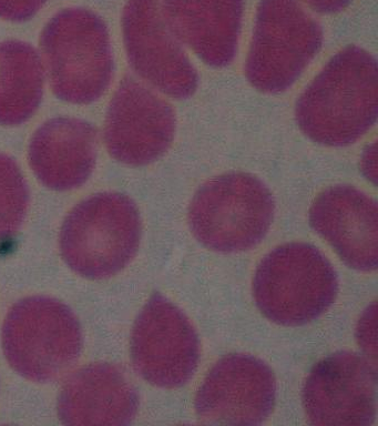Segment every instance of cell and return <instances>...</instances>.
Here are the masks:
<instances>
[{
	"label": "cell",
	"instance_id": "7",
	"mask_svg": "<svg viewBox=\"0 0 378 426\" xmlns=\"http://www.w3.org/2000/svg\"><path fill=\"white\" fill-rule=\"evenodd\" d=\"M323 31L301 0H261L245 75L258 91L290 89L320 51Z\"/></svg>",
	"mask_w": 378,
	"mask_h": 426
},
{
	"label": "cell",
	"instance_id": "22",
	"mask_svg": "<svg viewBox=\"0 0 378 426\" xmlns=\"http://www.w3.org/2000/svg\"><path fill=\"white\" fill-rule=\"evenodd\" d=\"M351 0H305L313 10L321 13H335L347 7Z\"/></svg>",
	"mask_w": 378,
	"mask_h": 426
},
{
	"label": "cell",
	"instance_id": "2",
	"mask_svg": "<svg viewBox=\"0 0 378 426\" xmlns=\"http://www.w3.org/2000/svg\"><path fill=\"white\" fill-rule=\"evenodd\" d=\"M141 233L140 213L132 199L103 192L83 200L66 216L59 245L72 271L100 280L117 274L134 259Z\"/></svg>",
	"mask_w": 378,
	"mask_h": 426
},
{
	"label": "cell",
	"instance_id": "1",
	"mask_svg": "<svg viewBox=\"0 0 378 426\" xmlns=\"http://www.w3.org/2000/svg\"><path fill=\"white\" fill-rule=\"evenodd\" d=\"M378 113L376 59L350 46L333 57L298 98V127L327 147L355 143L375 125Z\"/></svg>",
	"mask_w": 378,
	"mask_h": 426
},
{
	"label": "cell",
	"instance_id": "20",
	"mask_svg": "<svg viewBox=\"0 0 378 426\" xmlns=\"http://www.w3.org/2000/svg\"><path fill=\"white\" fill-rule=\"evenodd\" d=\"M47 0H0V18L22 22L31 19Z\"/></svg>",
	"mask_w": 378,
	"mask_h": 426
},
{
	"label": "cell",
	"instance_id": "13",
	"mask_svg": "<svg viewBox=\"0 0 378 426\" xmlns=\"http://www.w3.org/2000/svg\"><path fill=\"white\" fill-rule=\"evenodd\" d=\"M310 224L347 266L361 272L377 269L378 207L365 192L351 186L328 188L313 202Z\"/></svg>",
	"mask_w": 378,
	"mask_h": 426
},
{
	"label": "cell",
	"instance_id": "11",
	"mask_svg": "<svg viewBox=\"0 0 378 426\" xmlns=\"http://www.w3.org/2000/svg\"><path fill=\"white\" fill-rule=\"evenodd\" d=\"M176 129L170 103L134 78H123L104 123V142L113 159L132 167L150 165L171 147Z\"/></svg>",
	"mask_w": 378,
	"mask_h": 426
},
{
	"label": "cell",
	"instance_id": "9",
	"mask_svg": "<svg viewBox=\"0 0 378 426\" xmlns=\"http://www.w3.org/2000/svg\"><path fill=\"white\" fill-rule=\"evenodd\" d=\"M302 403L312 425H372L377 412V364L354 352L328 355L308 374Z\"/></svg>",
	"mask_w": 378,
	"mask_h": 426
},
{
	"label": "cell",
	"instance_id": "21",
	"mask_svg": "<svg viewBox=\"0 0 378 426\" xmlns=\"http://www.w3.org/2000/svg\"><path fill=\"white\" fill-rule=\"evenodd\" d=\"M362 171L368 180L376 183L377 180V143L368 146L362 156Z\"/></svg>",
	"mask_w": 378,
	"mask_h": 426
},
{
	"label": "cell",
	"instance_id": "5",
	"mask_svg": "<svg viewBox=\"0 0 378 426\" xmlns=\"http://www.w3.org/2000/svg\"><path fill=\"white\" fill-rule=\"evenodd\" d=\"M275 202L258 178L232 172L206 181L189 206L195 239L212 251L237 253L260 244L274 219Z\"/></svg>",
	"mask_w": 378,
	"mask_h": 426
},
{
	"label": "cell",
	"instance_id": "19",
	"mask_svg": "<svg viewBox=\"0 0 378 426\" xmlns=\"http://www.w3.org/2000/svg\"><path fill=\"white\" fill-rule=\"evenodd\" d=\"M357 340L361 348L365 352L366 358L377 364V344H376V303L363 314L357 326Z\"/></svg>",
	"mask_w": 378,
	"mask_h": 426
},
{
	"label": "cell",
	"instance_id": "12",
	"mask_svg": "<svg viewBox=\"0 0 378 426\" xmlns=\"http://www.w3.org/2000/svg\"><path fill=\"white\" fill-rule=\"evenodd\" d=\"M276 380L272 369L250 354L225 355L213 365L195 395L203 423L260 425L273 412Z\"/></svg>",
	"mask_w": 378,
	"mask_h": 426
},
{
	"label": "cell",
	"instance_id": "8",
	"mask_svg": "<svg viewBox=\"0 0 378 426\" xmlns=\"http://www.w3.org/2000/svg\"><path fill=\"white\" fill-rule=\"evenodd\" d=\"M130 353L133 369L144 381L173 390L194 375L200 342L186 313L157 292L134 322Z\"/></svg>",
	"mask_w": 378,
	"mask_h": 426
},
{
	"label": "cell",
	"instance_id": "17",
	"mask_svg": "<svg viewBox=\"0 0 378 426\" xmlns=\"http://www.w3.org/2000/svg\"><path fill=\"white\" fill-rule=\"evenodd\" d=\"M43 93V69L31 44L0 43V125L19 126L30 119Z\"/></svg>",
	"mask_w": 378,
	"mask_h": 426
},
{
	"label": "cell",
	"instance_id": "6",
	"mask_svg": "<svg viewBox=\"0 0 378 426\" xmlns=\"http://www.w3.org/2000/svg\"><path fill=\"white\" fill-rule=\"evenodd\" d=\"M1 340L9 365L36 383L63 378L82 349L78 318L66 304L48 296H30L13 304L4 319Z\"/></svg>",
	"mask_w": 378,
	"mask_h": 426
},
{
	"label": "cell",
	"instance_id": "3",
	"mask_svg": "<svg viewBox=\"0 0 378 426\" xmlns=\"http://www.w3.org/2000/svg\"><path fill=\"white\" fill-rule=\"evenodd\" d=\"M40 48L51 90L61 100L89 105L110 86V37L97 13L83 8L58 12L43 28Z\"/></svg>",
	"mask_w": 378,
	"mask_h": 426
},
{
	"label": "cell",
	"instance_id": "16",
	"mask_svg": "<svg viewBox=\"0 0 378 426\" xmlns=\"http://www.w3.org/2000/svg\"><path fill=\"white\" fill-rule=\"evenodd\" d=\"M170 30L206 64L223 68L234 59L244 0H163Z\"/></svg>",
	"mask_w": 378,
	"mask_h": 426
},
{
	"label": "cell",
	"instance_id": "4",
	"mask_svg": "<svg viewBox=\"0 0 378 426\" xmlns=\"http://www.w3.org/2000/svg\"><path fill=\"white\" fill-rule=\"evenodd\" d=\"M252 290L255 304L266 319L280 325L300 326L331 308L338 293V279L317 247L292 242L263 257Z\"/></svg>",
	"mask_w": 378,
	"mask_h": 426
},
{
	"label": "cell",
	"instance_id": "18",
	"mask_svg": "<svg viewBox=\"0 0 378 426\" xmlns=\"http://www.w3.org/2000/svg\"><path fill=\"white\" fill-rule=\"evenodd\" d=\"M29 205V189L17 162L0 153V239L20 229Z\"/></svg>",
	"mask_w": 378,
	"mask_h": 426
},
{
	"label": "cell",
	"instance_id": "15",
	"mask_svg": "<svg viewBox=\"0 0 378 426\" xmlns=\"http://www.w3.org/2000/svg\"><path fill=\"white\" fill-rule=\"evenodd\" d=\"M98 131L76 118H53L37 129L29 145V163L44 187L69 191L83 186L96 167Z\"/></svg>",
	"mask_w": 378,
	"mask_h": 426
},
{
	"label": "cell",
	"instance_id": "10",
	"mask_svg": "<svg viewBox=\"0 0 378 426\" xmlns=\"http://www.w3.org/2000/svg\"><path fill=\"white\" fill-rule=\"evenodd\" d=\"M122 32L129 63L139 77L173 99L193 96L197 72L169 28L160 0H128Z\"/></svg>",
	"mask_w": 378,
	"mask_h": 426
},
{
	"label": "cell",
	"instance_id": "14",
	"mask_svg": "<svg viewBox=\"0 0 378 426\" xmlns=\"http://www.w3.org/2000/svg\"><path fill=\"white\" fill-rule=\"evenodd\" d=\"M57 409L66 425H128L137 415L139 395L120 366L94 363L69 376Z\"/></svg>",
	"mask_w": 378,
	"mask_h": 426
}]
</instances>
